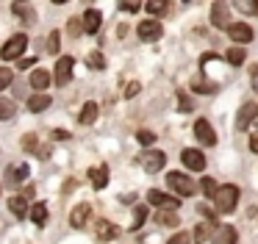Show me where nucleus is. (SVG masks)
Here are the masks:
<instances>
[{
	"instance_id": "nucleus-1",
	"label": "nucleus",
	"mask_w": 258,
	"mask_h": 244,
	"mask_svg": "<svg viewBox=\"0 0 258 244\" xmlns=\"http://www.w3.org/2000/svg\"><path fill=\"white\" fill-rule=\"evenodd\" d=\"M214 205H217L219 214H233L236 211V203H239V189L233 186V183H228V186H219L217 192H214Z\"/></svg>"
},
{
	"instance_id": "nucleus-2",
	"label": "nucleus",
	"mask_w": 258,
	"mask_h": 244,
	"mask_svg": "<svg viewBox=\"0 0 258 244\" xmlns=\"http://www.w3.org/2000/svg\"><path fill=\"white\" fill-rule=\"evenodd\" d=\"M25 44H28V36L25 33H17V36H12L3 47H0V58L3 61H14V58H20L23 55V50H25Z\"/></svg>"
},
{
	"instance_id": "nucleus-3",
	"label": "nucleus",
	"mask_w": 258,
	"mask_h": 244,
	"mask_svg": "<svg viewBox=\"0 0 258 244\" xmlns=\"http://www.w3.org/2000/svg\"><path fill=\"white\" fill-rule=\"evenodd\" d=\"M139 161L147 172H161L164 164H167V155H164L161 150H145V153L139 155Z\"/></svg>"
},
{
	"instance_id": "nucleus-4",
	"label": "nucleus",
	"mask_w": 258,
	"mask_h": 244,
	"mask_svg": "<svg viewBox=\"0 0 258 244\" xmlns=\"http://www.w3.org/2000/svg\"><path fill=\"white\" fill-rule=\"evenodd\" d=\"M147 203L158 205V208H164V211H178L180 200H175L172 194H164V192H158V189H150V192H147Z\"/></svg>"
},
{
	"instance_id": "nucleus-5",
	"label": "nucleus",
	"mask_w": 258,
	"mask_h": 244,
	"mask_svg": "<svg viewBox=\"0 0 258 244\" xmlns=\"http://www.w3.org/2000/svg\"><path fill=\"white\" fill-rule=\"evenodd\" d=\"M167 183L175 189L178 194H183V197H189V194H195V183H191V177H186V175H180V172H169L167 175Z\"/></svg>"
},
{
	"instance_id": "nucleus-6",
	"label": "nucleus",
	"mask_w": 258,
	"mask_h": 244,
	"mask_svg": "<svg viewBox=\"0 0 258 244\" xmlns=\"http://www.w3.org/2000/svg\"><path fill=\"white\" fill-rule=\"evenodd\" d=\"M195 136H197V142L206 144V147H214V144H217V133H214L211 122H206V119L195 122Z\"/></svg>"
},
{
	"instance_id": "nucleus-7",
	"label": "nucleus",
	"mask_w": 258,
	"mask_h": 244,
	"mask_svg": "<svg viewBox=\"0 0 258 244\" xmlns=\"http://www.w3.org/2000/svg\"><path fill=\"white\" fill-rule=\"evenodd\" d=\"M73 67H75L73 55H61V58H58V64H56V83L58 86H67L70 83V78H73Z\"/></svg>"
},
{
	"instance_id": "nucleus-8",
	"label": "nucleus",
	"mask_w": 258,
	"mask_h": 244,
	"mask_svg": "<svg viewBox=\"0 0 258 244\" xmlns=\"http://www.w3.org/2000/svg\"><path fill=\"white\" fill-rule=\"evenodd\" d=\"M225 31L230 33V39H233L236 44H244V42H250V39H252V28L247 25V22H230Z\"/></svg>"
},
{
	"instance_id": "nucleus-9",
	"label": "nucleus",
	"mask_w": 258,
	"mask_h": 244,
	"mask_svg": "<svg viewBox=\"0 0 258 244\" xmlns=\"http://www.w3.org/2000/svg\"><path fill=\"white\" fill-rule=\"evenodd\" d=\"M136 33H139V39H145V42L161 39V22H156V20H145V22H139Z\"/></svg>"
},
{
	"instance_id": "nucleus-10",
	"label": "nucleus",
	"mask_w": 258,
	"mask_h": 244,
	"mask_svg": "<svg viewBox=\"0 0 258 244\" xmlns=\"http://www.w3.org/2000/svg\"><path fill=\"white\" fill-rule=\"evenodd\" d=\"M211 22L217 28H228L230 25V14H228V3H225V0H217V3H214V9H211Z\"/></svg>"
},
{
	"instance_id": "nucleus-11",
	"label": "nucleus",
	"mask_w": 258,
	"mask_h": 244,
	"mask_svg": "<svg viewBox=\"0 0 258 244\" xmlns=\"http://www.w3.org/2000/svg\"><path fill=\"white\" fill-rule=\"evenodd\" d=\"M89 214H92V205L89 203H81L73 208V214H70V225L73 227H86V222H89Z\"/></svg>"
},
{
	"instance_id": "nucleus-12",
	"label": "nucleus",
	"mask_w": 258,
	"mask_h": 244,
	"mask_svg": "<svg viewBox=\"0 0 258 244\" xmlns=\"http://www.w3.org/2000/svg\"><path fill=\"white\" fill-rule=\"evenodd\" d=\"M180 161H183L189 169H195V172L206 169V155H203L200 150H183V153H180Z\"/></svg>"
},
{
	"instance_id": "nucleus-13",
	"label": "nucleus",
	"mask_w": 258,
	"mask_h": 244,
	"mask_svg": "<svg viewBox=\"0 0 258 244\" xmlns=\"http://www.w3.org/2000/svg\"><path fill=\"white\" fill-rule=\"evenodd\" d=\"M255 114H258V108L252 103H244L239 108V116H236V128H239V131H247V128H250V122L255 119Z\"/></svg>"
},
{
	"instance_id": "nucleus-14",
	"label": "nucleus",
	"mask_w": 258,
	"mask_h": 244,
	"mask_svg": "<svg viewBox=\"0 0 258 244\" xmlns=\"http://www.w3.org/2000/svg\"><path fill=\"white\" fill-rule=\"evenodd\" d=\"M89 180H92V186H95V189H106V183H108V166L106 164L92 166V169H89Z\"/></svg>"
},
{
	"instance_id": "nucleus-15",
	"label": "nucleus",
	"mask_w": 258,
	"mask_h": 244,
	"mask_svg": "<svg viewBox=\"0 0 258 244\" xmlns=\"http://www.w3.org/2000/svg\"><path fill=\"white\" fill-rule=\"evenodd\" d=\"M211 241L214 244H236V227H230V225L217 227V233H214Z\"/></svg>"
},
{
	"instance_id": "nucleus-16",
	"label": "nucleus",
	"mask_w": 258,
	"mask_h": 244,
	"mask_svg": "<svg viewBox=\"0 0 258 244\" xmlns=\"http://www.w3.org/2000/svg\"><path fill=\"white\" fill-rule=\"evenodd\" d=\"M100 22H103V14H100L97 9H89V11L84 14V31H86V33H95L97 28H100Z\"/></svg>"
},
{
	"instance_id": "nucleus-17",
	"label": "nucleus",
	"mask_w": 258,
	"mask_h": 244,
	"mask_svg": "<svg viewBox=\"0 0 258 244\" xmlns=\"http://www.w3.org/2000/svg\"><path fill=\"white\" fill-rule=\"evenodd\" d=\"M45 108H50V94H34L28 100V111H34V114H39Z\"/></svg>"
},
{
	"instance_id": "nucleus-18",
	"label": "nucleus",
	"mask_w": 258,
	"mask_h": 244,
	"mask_svg": "<svg viewBox=\"0 0 258 244\" xmlns=\"http://www.w3.org/2000/svg\"><path fill=\"white\" fill-rule=\"evenodd\" d=\"M95 227H97V236L100 238H117L119 236V230L111 225V222H106V219H97Z\"/></svg>"
},
{
	"instance_id": "nucleus-19",
	"label": "nucleus",
	"mask_w": 258,
	"mask_h": 244,
	"mask_svg": "<svg viewBox=\"0 0 258 244\" xmlns=\"http://www.w3.org/2000/svg\"><path fill=\"white\" fill-rule=\"evenodd\" d=\"M12 9H14V14H20L25 22H34V20H36L34 9H31V6L25 3V0H14V6H12Z\"/></svg>"
},
{
	"instance_id": "nucleus-20",
	"label": "nucleus",
	"mask_w": 258,
	"mask_h": 244,
	"mask_svg": "<svg viewBox=\"0 0 258 244\" xmlns=\"http://www.w3.org/2000/svg\"><path fill=\"white\" fill-rule=\"evenodd\" d=\"M31 86H34V89H47V86H50V72L34 70V72H31Z\"/></svg>"
},
{
	"instance_id": "nucleus-21",
	"label": "nucleus",
	"mask_w": 258,
	"mask_h": 244,
	"mask_svg": "<svg viewBox=\"0 0 258 244\" xmlns=\"http://www.w3.org/2000/svg\"><path fill=\"white\" fill-rule=\"evenodd\" d=\"M9 208H12L14 216H25V214H28V200H25V197H12V200H9Z\"/></svg>"
},
{
	"instance_id": "nucleus-22",
	"label": "nucleus",
	"mask_w": 258,
	"mask_h": 244,
	"mask_svg": "<svg viewBox=\"0 0 258 244\" xmlns=\"http://www.w3.org/2000/svg\"><path fill=\"white\" fill-rule=\"evenodd\" d=\"M78 119H81V125H92V122L97 119V103H86Z\"/></svg>"
},
{
	"instance_id": "nucleus-23",
	"label": "nucleus",
	"mask_w": 258,
	"mask_h": 244,
	"mask_svg": "<svg viewBox=\"0 0 258 244\" xmlns=\"http://www.w3.org/2000/svg\"><path fill=\"white\" fill-rule=\"evenodd\" d=\"M211 233H214L211 222H200V225H197V230H195V241L197 244H206V238H211Z\"/></svg>"
},
{
	"instance_id": "nucleus-24",
	"label": "nucleus",
	"mask_w": 258,
	"mask_h": 244,
	"mask_svg": "<svg viewBox=\"0 0 258 244\" xmlns=\"http://www.w3.org/2000/svg\"><path fill=\"white\" fill-rule=\"evenodd\" d=\"M25 177H28V164H17L9 169V180L12 183H23Z\"/></svg>"
},
{
	"instance_id": "nucleus-25",
	"label": "nucleus",
	"mask_w": 258,
	"mask_h": 244,
	"mask_svg": "<svg viewBox=\"0 0 258 244\" xmlns=\"http://www.w3.org/2000/svg\"><path fill=\"white\" fill-rule=\"evenodd\" d=\"M31 219H34L36 225H45V222H47V208L42 203H36L34 208H31Z\"/></svg>"
},
{
	"instance_id": "nucleus-26",
	"label": "nucleus",
	"mask_w": 258,
	"mask_h": 244,
	"mask_svg": "<svg viewBox=\"0 0 258 244\" xmlns=\"http://www.w3.org/2000/svg\"><path fill=\"white\" fill-rule=\"evenodd\" d=\"M158 222H161V225H167V227H175V225H178V216H175V211L158 208Z\"/></svg>"
},
{
	"instance_id": "nucleus-27",
	"label": "nucleus",
	"mask_w": 258,
	"mask_h": 244,
	"mask_svg": "<svg viewBox=\"0 0 258 244\" xmlns=\"http://www.w3.org/2000/svg\"><path fill=\"white\" fill-rule=\"evenodd\" d=\"M228 61H230L233 67H239L241 61H244V47H241V44H236V47H230V50H228Z\"/></svg>"
},
{
	"instance_id": "nucleus-28",
	"label": "nucleus",
	"mask_w": 258,
	"mask_h": 244,
	"mask_svg": "<svg viewBox=\"0 0 258 244\" xmlns=\"http://www.w3.org/2000/svg\"><path fill=\"white\" fill-rule=\"evenodd\" d=\"M169 6V0H147V11L150 14H164Z\"/></svg>"
},
{
	"instance_id": "nucleus-29",
	"label": "nucleus",
	"mask_w": 258,
	"mask_h": 244,
	"mask_svg": "<svg viewBox=\"0 0 258 244\" xmlns=\"http://www.w3.org/2000/svg\"><path fill=\"white\" fill-rule=\"evenodd\" d=\"M12 116H14V103L0 97V119H12Z\"/></svg>"
},
{
	"instance_id": "nucleus-30",
	"label": "nucleus",
	"mask_w": 258,
	"mask_h": 244,
	"mask_svg": "<svg viewBox=\"0 0 258 244\" xmlns=\"http://www.w3.org/2000/svg\"><path fill=\"white\" fill-rule=\"evenodd\" d=\"M86 64H89L92 70H103V67H106V58H103V53H89L86 55Z\"/></svg>"
},
{
	"instance_id": "nucleus-31",
	"label": "nucleus",
	"mask_w": 258,
	"mask_h": 244,
	"mask_svg": "<svg viewBox=\"0 0 258 244\" xmlns=\"http://www.w3.org/2000/svg\"><path fill=\"white\" fill-rule=\"evenodd\" d=\"M233 6L241 14H252V11H255V0H233Z\"/></svg>"
},
{
	"instance_id": "nucleus-32",
	"label": "nucleus",
	"mask_w": 258,
	"mask_h": 244,
	"mask_svg": "<svg viewBox=\"0 0 258 244\" xmlns=\"http://www.w3.org/2000/svg\"><path fill=\"white\" fill-rule=\"evenodd\" d=\"M191 86H195V92H200V94H211L214 92V83L211 81H200V78H197Z\"/></svg>"
},
{
	"instance_id": "nucleus-33",
	"label": "nucleus",
	"mask_w": 258,
	"mask_h": 244,
	"mask_svg": "<svg viewBox=\"0 0 258 244\" xmlns=\"http://www.w3.org/2000/svg\"><path fill=\"white\" fill-rule=\"evenodd\" d=\"M145 219H147V208H145V205H136V208H134V225L136 227L145 225Z\"/></svg>"
},
{
	"instance_id": "nucleus-34",
	"label": "nucleus",
	"mask_w": 258,
	"mask_h": 244,
	"mask_svg": "<svg viewBox=\"0 0 258 244\" xmlns=\"http://www.w3.org/2000/svg\"><path fill=\"white\" fill-rule=\"evenodd\" d=\"M200 189H203V194H206V197H214V192H217V183H214L211 177H203Z\"/></svg>"
},
{
	"instance_id": "nucleus-35",
	"label": "nucleus",
	"mask_w": 258,
	"mask_h": 244,
	"mask_svg": "<svg viewBox=\"0 0 258 244\" xmlns=\"http://www.w3.org/2000/svg\"><path fill=\"white\" fill-rule=\"evenodd\" d=\"M12 70H9V67H0V92H3V89L9 86V83H12Z\"/></svg>"
},
{
	"instance_id": "nucleus-36",
	"label": "nucleus",
	"mask_w": 258,
	"mask_h": 244,
	"mask_svg": "<svg viewBox=\"0 0 258 244\" xmlns=\"http://www.w3.org/2000/svg\"><path fill=\"white\" fill-rule=\"evenodd\" d=\"M136 139H139V142L145 144V147H150V144L156 142V133H150V131H139V133H136Z\"/></svg>"
},
{
	"instance_id": "nucleus-37",
	"label": "nucleus",
	"mask_w": 258,
	"mask_h": 244,
	"mask_svg": "<svg viewBox=\"0 0 258 244\" xmlns=\"http://www.w3.org/2000/svg\"><path fill=\"white\" fill-rule=\"evenodd\" d=\"M142 0H119V9L122 11H139Z\"/></svg>"
},
{
	"instance_id": "nucleus-38",
	"label": "nucleus",
	"mask_w": 258,
	"mask_h": 244,
	"mask_svg": "<svg viewBox=\"0 0 258 244\" xmlns=\"http://www.w3.org/2000/svg\"><path fill=\"white\" fill-rule=\"evenodd\" d=\"M58 47H61V44H58V31H53L50 36H47V50H50V53H58Z\"/></svg>"
},
{
	"instance_id": "nucleus-39",
	"label": "nucleus",
	"mask_w": 258,
	"mask_h": 244,
	"mask_svg": "<svg viewBox=\"0 0 258 244\" xmlns=\"http://www.w3.org/2000/svg\"><path fill=\"white\" fill-rule=\"evenodd\" d=\"M189 241H191V236H189V233H175V236L169 238L167 244H189Z\"/></svg>"
},
{
	"instance_id": "nucleus-40",
	"label": "nucleus",
	"mask_w": 258,
	"mask_h": 244,
	"mask_svg": "<svg viewBox=\"0 0 258 244\" xmlns=\"http://www.w3.org/2000/svg\"><path fill=\"white\" fill-rule=\"evenodd\" d=\"M136 92H139V83L134 81V83H128V89H125V97H134Z\"/></svg>"
},
{
	"instance_id": "nucleus-41",
	"label": "nucleus",
	"mask_w": 258,
	"mask_h": 244,
	"mask_svg": "<svg viewBox=\"0 0 258 244\" xmlns=\"http://www.w3.org/2000/svg\"><path fill=\"white\" fill-rule=\"evenodd\" d=\"M250 75H252V89H255V92H258V64H255V67H252V70H250Z\"/></svg>"
},
{
	"instance_id": "nucleus-42",
	"label": "nucleus",
	"mask_w": 258,
	"mask_h": 244,
	"mask_svg": "<svg viewBox=\"0 0 258 244\" xmlns=\"http://www.w3.org/2000/svg\"><path fill=\"white\" fill-rule=\"evenodd\" d=\"M178 100H180V111H183V114H186V111H189V108H191V103H189V100H186V97H183V94H180V97H178Z\"/></svg>"
},
{
	"instance_id": "nucleus-43",
	"label": "nucleus",
	"mask_w": 258,
	"mask_h": 244,
	"mask_svg": "<svg viewBox=\"0 0 258 244\" xmlns=\"http://www.w3.org/2000/svg\"><path fill=\"white\" fill-rule=\"evenodd\" d=\"M250 150H252V153H258V133H252V136H250Z\"/></svg>"
},
{
	"instance_id": "nucleus-44",
	"label": "nucleus",
	"mask_w": 258,
	"mask_h": 244,
	"mask_svg": "<svg viewBox=\"0 0 258 244\" xmlns=\"http://www.w3.org/2000/svg\"><path fill=\"white\" fill-rule=\"evenodd\" d=\"M34 61H36V58H28V61H20V67H23V70H28V67H34Z\"/></svg>"
},
{
	"instance_id": "nucleus-45",
	"label": "nucleus",
	"mask_w": 258,
	"mask_h": 244,
	"mask_svg": "<svg viewBox=\"0 0 258 244\" xmlns=\"http://www.w3.org/2000/svg\"><path fill=\"white\" fill-rule=\"evenodd\" d=\"M53 136H56V139H67L70 133H67V131H53Z\"/></svg>"
},
{
	"instance_id": "nucleus-46",
	"label": "nucleus",
	"mask_w": 258,
	"mask_h": 244,
	"mask_svg": "<svg viewBox=\"0 0 258 244\" xmlns=\"http://www.w3.org/2000/svg\"><path fill=\"white\" fill-rule=\"evenodd\" d=\"M53 3H56V6H64V3H67V0H53Z\"/></svg>"
},
{
	"instance_id": "nucleus-47",
	"label": "nucleus",
	"mask_w": 258,
	"mask_h": 244,
	"mask_svg": "<svg viewBox=\"0 0 258 244\" xmlns=\"http://www.w3.org/2000/svg\"><path fill=\"white\" fill-rule=\"evenodd\" d=\"M255 14H258V0H255Z\"/></svg>"
}]
</instances>
